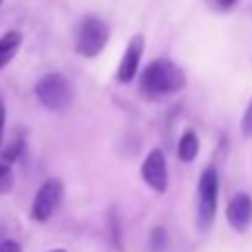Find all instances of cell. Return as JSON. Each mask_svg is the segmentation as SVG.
<instances>
[{
	"label": "cell",
	"instance_id": "30bf717a",
	"mask_svg": "<svg viewBox=\"0 0 252 252\" xmlns=\"http://www.w3.org/2000/svg\"><path fill=\"white\" fill-rule=\"evenodd\" d=\"M201 150V143H199V136H196L194 129H186L179 138V145H176V157L181 163H192L196 158Z\"/></svg>",
	"mask_w": 252,
	"mask_h": 252
},
{
	"label": "cell",
	"instance_id": "6da1fadb",
	"mask_svg": "<svg viewBox=\"0 0 252 252\" xmlns=\"http://www.w3.org/2000/svg\"><path fill=\"white\" fill-rule=\"evenodd\" d=\"M186 85V71L170 58H154L152 63L143 67L141 78H138L141 94L150 96V98H165L170 94L181 92Z\"/></svg>",
	"mask_w": 252,
	"mask_h": 252
},
{
	"label": "cell",
	"instance_id": "8fae6325",
	"mask_svg": "<svg viewBox=\"0 0 252 252\" xmlns=\"http://www.w3.org/2000/svg\"><path fill=\"white\" fill-rule=\"evenodd\" d=\"M150 248L152 252H165L167 250V232L163 225H154L150 232Z\"/></svg>",
	"mask_w": 252,
	"mask_h": 252
},
{
	"label": "cell",
	"instance_id": "7a4b0ae2",
	"mask_svg": "<svg viewBox=\"0 0 252 252\" xmlns=\"http://www.w3.org/2000/svg\"><path fill=\"white\" fill-rule=\"evenodd\" d=\"M219 208V170L214 165H208L199 176L196 188V225L199 230H210L217 219Z\"/></svg>",
	"mask_w": 252,
	"mask_h": 252
},
{
	"label": "cell",
	"instance_id": "3957f363",
	"mask_svg": "<svg viewBox=\"0 0 252 252\" xmlns=\"http://www.w3.org/2000/svg\"><path fill=\"white\" fill-rule=\"evenodd\" d=\"M36 98L40 100L45 110L49 112H65L74 103V87L69 78L61 71H49L36 83Z\"/></svg>",
	"mask_w": 252,
	"mask_h": 252
},
{
	"label": "cell",
	"instance_id": "52a82bcc",
	"mask_svg": "<svg viewBox=\"0 0 252 252\" xmlns=\"http://www.w3.org/2000/svg\"><path fill=\"white\" fill-rule=\"evenodd\" d=\"M143 52H145V38L141 33H136V36H132V40L127 43L123 56H121V63L116 67V81L127 85V83H132L136 78V74L141 71Z\"/></svg>",
	"mask_w": 252,
	"mask_h": 252
},
{
	"label": "cell",
	"instance_id": "5bb4252c",
	"mask_svg": "<svg viewBox=\"0 0 252 252\" xmlns=\"http://www.w3.org/2000/svg\"><path fill=\"white\" fill-rule=\"evenodd\" d=\"M241 134H243V138H252V98L241 116Z\"/></svg>",
	"mask_w": 252,
	"mask_h": 252
},
{
	"label": "cell",
	"instance_id": "5b68a950",
	"mask_svg": "<svg viewBox=\"0 0 252 252\" xmlns=\"http://www.w3.org/2000/svg\"><path fill=\"white\" fill-rule=\"evenodd\" d=\"M63 199H65V186L61 179H47L43 186L36 190V196L29 208V217L36 223H47L54 217L58 208H61Z\"/></svg>",
	"mask_w": 252,
	"mask_h": 252
},
{
	"label": "cell",
	"instance_id": "277c9868",
	"mask_svg": "<svg viewBox=\"0 0 252 252\" xmlns=\"http://www.w3.org/2000/svg\"><path fill=\"white\" fill-rule=\"evenodd\" d=\"M110 43V25L98 16H85L78 25L76 54L83 58H96Z\"/></svg>",
	"mask_w": 252,
	"mask_h": 252
},
{
	"label": "cell",
	"instance_id": "d6986e66",
	"mask_svg": "<svg viewBox=\"0 0 252 252\" xmlns=\"http://www.w3.org/2000/svg\"><path fill=\"white\" fill-rule=\"evenodd\" d=\"M0 2H2V0H0Z\"/></svg>",
	"mask_w": 252,
	"mask_h": 252
},
{
	"label": "cell",
	"instance_id": "7c38bea8",
	"mask_svg": "<svg viewBox=\"0 0 252 252\" xmlns=\"http://www.w3.org/2000/svg\"><path fill=\"white\" fill-rule=\"evenodd\" d=\"M11 188H14V172H11V165L5 161H0V194H7Z\"/></svg>",
	"mask_w": 252,
	"mask_h": 252
},
{
	"label": "cell",
	"instance_id": "ac0fdd59",
	"mask_svg": "<svg viewBox=\"0 0 252 252\" xmlns=\"http://www.w3.org/2000/svg\"><path fill=\"white\" fill-rule=\"evenodd\" d=\"M49 252H67L65 248H54V250H49Z\"/></svg>",
	"mask_w": 252,
	"mask_h": 252
},
{
	"label": "cell",
	"instance_id": "e0dca14e",
	"mask_svg": "<svg viewBox=\"0 0 252 252\" xmlns=\"http://www.w3.org/2000/svg\"><path fill=\"white\" fill-rule=\"evenodd\" d=\"M5 121H7V114H5V105L0 103V145H2V136H5Z\"/></svg>",
	"mask_w": 252,
	"mask_h": 252
},
{
	"label": "cell",
	"instance_id": "9c48e42d",
	"mask_svg": "<svg viewBox=\"0 0 252 252\" xmlns=\"http://www.w3.org/2000/svg\"><path fill=\"white\" fill-rule=\"evenodd\" d=\"M20 45H23V33L16 32V29H11V32L0 36V69H5V67L14 61Z\"/></svg>",
	"mask_w": 252,
	"mask_h": 252
},
{
	"label": "cell",
	"instance_id": "ba28073f",
	"mask_svg": "<svg viewBox=\"0 0 252 252\" xmlns=\"http://www.w3.org/2000/svg\"><path fill=\"white\" fill-rule=\"evenodd\" d=\"M225 219L237 232H246L252 225V196L248 192H237L225 208Z\"/></svg>",
	"mask_w": 252,
	"mask_h": 252
},
{
	"label": "cell",
	"instance_id": "9a60e30c",
	"mask_svg": "<svg viewBox=\"0 0 252 252\" xmlns=\"http://www.w3.org/2000/svg\"><path fill=\"white\" fill-rule=\"evenodd\" d=\"M0 252H23V248H20L18 241H14V239H7V241L0 243Z\"/></svg>",
	"mask_w": 252,
	"mask_h": 252
},
{
	"label": "cell",
	"instance_id": "8992f818",
	"mask_svg": "<svg viewBox=\"0 0 252 252\" xmlns=\"http://www.w3.org/2000/svg\"><path fill=\"white\" fill-rule=\"evenodd\" d=\"M141 179L143 183L154 190L157 194H165L167 186H170V172H167V161L163 150L154 148L148 152V157L143 158L141 165Z\"/></svg>",
	"mask_w": 252,
	"mask_h": 252
},
{
	"label": "cell",
	"instance_id": "4fadbf2b",
	"mask_svg": "<svg viewBox=\"0 0 252 252\" xmlns=\"http://www.w3.org/2000/svg\"><path fill=\"white\" fill-rule=\"evenodd\" d=\"M23 152H25V143H23V141H14L9 148L2 152V161L11 165V163H16L20 157H23Z\"/></svg>",
	"mask_w": 252,
	"mask_h": 252
},
{
	"label": "cell",
	"instance_id": "2e32d148",
	"mask_svg": "<svg viewBox=\"0 0 252 252\" xmlns=\"http://www.w3.org/2000/svg\"><path fill=\"white\" fill-rule=\"evenodd\" d=\"M239 0H212V5L217 7V9H221V11H228V9H232L234 5H237Z\"/></svg>",
	"mask_w": 252,
	"mask_h": 252
}]
</instances>
